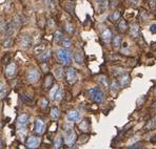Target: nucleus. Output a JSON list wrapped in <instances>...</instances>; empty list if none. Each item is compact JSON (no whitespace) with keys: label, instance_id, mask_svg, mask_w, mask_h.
Here are the masks:
<instances>
[{"label":"nucleus","instance_id":"f257e3e1","mask_svg":"<svg viewBox=\"0 0 156 149\" xmlns=\"http://www.w3.org/2000/svg\"><path fill=\"white\" fill-rule=\"evenodd\" d=\"M57 57L58 60L61 64L63 65H68V64L71 63L72 60V54L69 52L68 48H60V50H57Z\"/></svg>","mask_w":156,"mask_h":149},{"label":"nucleus","instance_id":"e433bc0d","mask_svg":"<svg viewBox=\"0 0 156 149\" xmlns=\"http://www.w3.org/2000/svg\"><path fill=\"white\" fill-rule=\"evenodd\" d=\"M66 30L68 32V33L72 34L73 32H74V26H73L71 23H68V24L66 25Z\"/></svg>","mask_w":156,"mask_h":149},{"label":"nucleus","instance_id":"49530a36","mask_svg":"<svg viewBox=\"0 0 156 149\" xmlns=\"http://www.w3.org/2000/svg\"><path fill=\"white\" fill-rule=\"evenodd\" d=\"M2 89H3V84L0 83V91H2Z\"/></svg>","mask_w":156,"mask_h":149},{"label":"nucleus","instance_id":"a878e982","mask_svg":"<svg viewBox=\"0 0 156 149\" xmlns=\"http://www.w3.org/2000/svg\"><path fill=\"white\" fill-rule=\"evenodd\" d=\"M61 44L63 45V47L64 48H70V47L72 46V41L70 40V39H68V38H63L62 39V41H61Z\"/></svg>","mask_w":156,"mask_h":149},{"label":"nucleus","instance_id":"473e14b6","mask_svg":"<svg viewBox=\"0 0 156 149\" xmlns=\"http://www.w3.org/2000/svg\"><path fill=\"white\" fill-rule=\"evenodd\" d=\"M61 145H62V139L59 137L55 140V143H54V148H61Z\"/></svg>","mask_w":156,"mask_h":149},{"label":"nucleus","instance_id":"ddd939ff","mask_svg":"<svg viewBox=\"0 0 156 149\" xmlns=\"http://www.w3.org/2000/svg\"><path fill=\"white\" fill-rule=\"evenodd\" d=\"M66 119L69 122H76L80 119V112L77 110H72L66 115Z\"/></svg>","mask_w":156,"mask_h":149},{"label":"nucleus","instance_id":"6e6552de","mask_svg":"<svg viewBox=\"0 0 156 149\" xmlns=\"http://www.w3.org/2000/svg\"><path fill=\"white\" fill-rule=\"evenodd\" d=\"M39 79V72H37L36 68H30L27 72V80L30 81L31 83H35L37 82Z\"/></svg>","mask_w":156,"mask_h":149},{"label":"nucleus","instance_id":"c85d7f7f","mask_svg":"<svg viewBox=\"0 0 156 149\" xmlns=\"http://www.w3.org/2000/svg\"><path fill=\"white\" fill-rule=\"evenodd\" d=\"M12 42H13L12 37H6V39L3 41V43H2V46L4 47V48H8V47H10L12 45Z\"/></svg>","mask_w":156,"mask_h":149},{"label":"nucleus","instance_id":"423d86ee","mask_svg":"<svg viewBox=\"0 0 156 149\" xmlns=\"http://www.w3.org/2000/svg\"><path fill=\"white\" fill-rule=\"evenodd\" d=\"M29 123V116L27 115H21L17 118V127L19 129H24Z\"/></svg>","mask_w":156,"mask_h":149},{"label":"nucleus","instance_id":"2f4dec72","mask_svg":"<svg viewBox=\"0 0 156 149\" xmlns=\"http://www.w3.org/2000/svg\"><path fill=\"white\" fill-rule=\"evenodd\" d=\"M109 8V1L108 0H102L101 2H100V11H104V10H107Z\"/></svg>","mask_w":156,"mask_h":149},{"label":"nucleus","instance_id":"4c0bfd02","mask_svg":"<svg viewBox=\"0 0 156 149\" xmlns=\"http://www.w3.org/2000/svg\"><path fill=\"white\" fill-rule=\"evenodd\" d=\"M123 72V69L122 68H117V67H115V68H113V74H115V76H118V74H121Z\"/></svg>","mask_w":156,"mask_h":149},{"label":"nucleus","instance_id":"dca6fc26","mask_svg":"<svg viewBox=\"0 0 156 149\" xmlns=\"http://www.w3.org/2000/svg\"><path fill=\"white\" fill-rule=\"evenodd\" d=\"M97 82H98L104 89L109 88V79H108L106 76H104V74H101V76H98V77H97Z\"/></svg>","mask_w":156,"mask_h":149},{"label":"nucleus","instance_id":"f03ea898","mask_svg":"<svg viewBox=\"0 0 156 149\" xmlns=\"http://www.w3.org/2000/svg\"><path fill=\"white\" fill-rule=\"evenodd\" d=\"M88 95L90 99L95 103H101L104 101V92L99 87H92L90 90L88 91Z\"/></svg>","mask_w":156,"mask_h":149},{"label":"nucleus","instance_id":"39448f33","mask_svg":"<svg viewBox=\"0 0 156 149\" xmlns=\"http://www.w3.org/2000/svg\"><path fill=\"white\" fill-rule=\"evenodd\" d=\"M39 144H40V139L38 137H30V138L27 139V147L30 149H34V148H37L39 146Z\"/></svg>","mask_w":156,"mask_h":149},{"label":"nucleus","instance_id":"aec40b11","mask_svg":"<svg viewBox=\"0 0 156 149\" xmlns=\"http://www.w3.org/2000/svg\"><path fill=\"white\" fill-rule=\"evenodd\" d=\"M79 129L83 132H88L89 129H90V124H89L88 120H83L79 124Z\"/></svg>","mask_w":156,"mask_h":149},{"label":"nucleus","instance_id":"a18cd8bd","mask_svg":"<svg viewBox=\"0 0 156 149\" xmlns=\"http://www.w3.org/2000/svg\"><path fill=\"white\" fill-rule=\"evenodd\" d=\"M4 96H6V94L3 92V94H0V100H2L3 98H4Z\"/></svg>","mask_w":156,"mask_h":149},{"label":"nucleus","instance_id":"2eb2a0df","mask_svg":"<svg viewBox=\"0 0 156 149\" xmlns=\"http://www.w3.org/2000/svg\"><path fill=\"white\" fill-rule=\"evenodd\" d=\"M130 34L133 38H138L140 37V28L138 24H132L131 28H130Z\"/></svg>","mask_w":156,"mask_h":149},{"label":"nucleus","instance_id":"de8ad7c7","mask_svg":"<svg viewBox=\"0 0 156 149\" xmlns=\"http://www.w3.org/2000/svg\"><path fill=\"white\" fill-rule=\"evenodd\" d=\"M153 123H154V127H155L156 126V117L153 119Z\"/></svg>","mask_w":156,"mask_h":149},{"label":"nucleus","instance_id":"72a5a7b5","mask_svg":"<svg viewBox=\"0 0 156 149\" xmlns=\"http://www.w3.org/2000/svg\"><path fill=\"white\" fill-rule=\"evenodd\" d=\"M58 86H54L51 90H50V97H51V100H54L55 99V95H56V91H57Z\"/></svg>","mask_w":156,"mask_h":149},{"label":"nucleus","instance_id":"58836bf2","mask_svg":"<svg viewBox=\"0 0 156 149\" xmlns=\"http://www.w3.org/2000/svg\"><path fill=\"white\" fill-rule=\"evenodd\" d=\"M149 6L152 10H156V0H149Z\"/></svg>","mask_w":156,"mask_h":149},{"label":"nucleus","instance_id":"f704fd0d","mask_svg":"<svg viewBox=\"0 0 156 149\" xmlns=\"http://www.w3.org/2000/svg\"><path fill=\"white\" fill-rule=\"evenodd\" d=\"M39 104H40L41 108H47L48 107V100L47 99H44V98H42V99L39 101Z\"/></svg>","mask_w":156,"mask_h":149},{"label":"nucleus","instance_id":"9b49d317","mask_svg":"<svg viewBox=\"0 0 156 149\" xmlns=\"http://www.w3.org/2000/svg\"><path fill=\"white\" fill-rule=\"evenodd\" d=\"M52 57V50H44V52H41L40 55L38 56V59L40 62H42V63H45L48 60H49L50 58Z\"/></svg>","mask_w":156,"mask_h":149},{"label":"nucleus","instance_id":"bb28decb","mask_svg":"<svg viewBox=\"0 0 156 149\" xmlns=\"http://www.w3.org/2000/svg\"><path fill=\"white\" fill-rule=\"evenodd\" d=\"M63 97V89L61 87L57 88V91H56V95H55V100H57V101H60Z\"/></svg>","mask_w":156,"mask_h":149},{"label":"nucleus","instance_id":"9d476101","mask_svg":"<svg viewBox=\"0 0 156 149\" xmlns=\"http://www.w3.org/2000/svg\"><path fill=\"white\" fill-rule=\"evenodd\" d=\"M19 43L22 48L27 50V48H29V47L31 46V44H32V39H31L30 36H27V35H23V36L20 37Z\"/></svg>","mask_w":156,"mask_h":149},{"label":"nucleus","instance_id":"b1692460","mask_svg":"<svg viewBox=\"0 0 156 149\" xmlns=\"http://www.w3.org/2000/svg\"><path fill=\"white\" fill-rule=\"evenodd\" d=\"M110 89H111L112 92H117L118 89H119V83H118V81L113 80L111 82V85H110Z\"/></svg>","mask_w":156,"mask_h":149},{"label":"nucleus","instance_id":"6ab92c4d","mask_svg":"<svg viewBox=\"0 0 156 149\" xmlns=\"http://www.w3.org/2000/svg\"><path fill=\"white\" fill-rule=\"evenodd\" d=\"M117 28H118V30H119L120 33H126L127 30H128V24H127V21H126V20L121 19L120 21L118 22Z\"/></svg>","mask_w":156,"mask_h":149},{"label":"nucleus","instance_id":"ea45409f","mask_svg":"<svg viewBox=\"0 0 156 149\" xmlns=\"http://www.w3.org/2000/svg\"><path fill=\"white\" fill-rule=\"evenodd\" d=\"M129 2L131 6H139V3H140V0H129Z\"/></svg>","mask_w":156,"mask_h":149},{"label":"nucleus","instance_id":"c756f323","mask_svg":"<svg viewBox=\"0 0 156 149\" xmlns=\"http://www.w3.org/2000/svg\"><path fill=\"white\" fill-rule=\"evenodd\" d=\"M8 23H6V21H2V22L0 23V34H6V30H8Z\"/></svg>","mask_w":156,"mask_h":149},{"label":"nucleus","instance_id":"7ed1b4c3","mask_svg":"<svg viewBox=\"0 0 156 149\" xmlns=\"http://www.w3.org/2000/svg\"><path fill=\"white\" fill-rule=\"evenodd\" d=\"M76 138H77V135L74 130L69 129L68 132L66 133V137H64V142H66V144L68 146H73L74 143L76 142Z\"/></svg>","mask_w":156,"mask_h":149},{"label":"nucleus","instance_id":"5701e85b","mask_svg":"<svg viewBox=\"0 0 156 149\" xmlns=\"http://www.w3.org/2000/svg\"><path fill=\"white\" fill-rule=\"evenodd\" d=\"M54 74H55V77L57 78V79H61V78L63 77V69H62V67H60V66L55 67Z\"/></svg>","mask_w":156,"mask_h":149},{"label":"nucleus","instance_id":"79ce46f5","mask_svg":"<svg viewBox=\"0 0 156 149\" xmlns=\"http://www.w3.org/2000/svg\"><path fill=\"white\" fill-rule=\"evenodd\" d=\"M49 24H50V26H52V28H53V26H54V21H53V19H50V21H49Z\"/></svg>","mask_w":156,"mask_h":149},{"label":"nucleus","instance_id":"a19ab883","mask_svg":"<svg viewBox=\"0 0 156 149\" xmlns=\"http://www.w3.org/2000/svg\"><path fill=\"white\" fill-rule=\"evenodd\" d=\"M150 32L152 34H156V24H152V25H151Z\"/></svg>","mask_w":156,"mask_h":149},{"label":"nucleus","instance_id":"8fccbe9b","mask_svg":"<svg viewBox=\"0 0 156 149\" xmlns=\"http://www.w3.org/2000/svg\"><path fill=\"white\" fill-rule=\"evenodd\" d=\"M154 95L156 96V88H155V90H154Z\"/></svg>","mask_w":156,"mask_h":149},{"label":"nucleus","instance_id":"412c9836","mask_svg":"<svg viewBox=\"0 0 156 149\" xmlns=\"http://www.w3.org/2000/svg\"><path fill=\"white\" fill-rule=\"evenodd\" d=\"M50 116L53 120H57L59 117H60V111L57 107H53L51 109V112H50Z\"/></svg>","mask_w":156,"mask_h":149},{"label":"nucleus","instance_id":"cd10ccee","mask_svg":"<svg viewBox=\"0 0 156 149\" xmlns=\"http://www.w3.org/2000/svg\"><path fill=\"white\" fill-rule=\"evenodd\" d=\"M74 58H75V61H76L77 63H82V62H83V56H82L81 52H75Z\"/></svg>","mask_w":156,"mask_h":149},{"label":"nucleus","instance_id":"20e7f679","mask_svg":"<svg viewBox=\"0 0 156 149\" xmlns=\"http://www.w3.org/2000/svg\"><path fill=\"white\" fill-rule=\"evenodd\" d=\"M34 130L37 135H42L45 131V123L42 120L37 119L35 121V126H34Z\"/></svg>","mask_w":156,"mask_h":149},{"label":"nucleus","instance_id":"c03bdc74","mask_svg":"<svg viewBox=\"0 0 156 149\" xmlns=\"http://www.w3.org/2000/svg\"><path fill=\"white\" fill-rule=\"evenodd\" d=\"M55 0H44V2L47 3V4H50V3H53Z\"/></svg>","mask_w":156,"mask_h":149},{"label":"nucleus","instance_id":"c9c22d12","mask_svg":"<svg viewBox=\"0 0 156 149\" xmlns=\"http://www.w3.org/2000/svg\"><path fill=\"white\" fill-rule=\"evenodd\" d=\"M129 149H137V148H143V144L141 143H135V144H132L130 146H128Z\"/></svg>","mask_w":156,"mask_h":149},{"label":"nucleus","instance_id":"a211bd4d","mask_svg":"<svg viewBox=\"0 0 156 149\" xmlns=\"http://www.w3.org/2000/svg\"><path fill=\"white\" fill-rule=\"evenodd\" d=\"M53 82H54V79H53L52 76L51 74H47L45 78H44V82H43L44 88H50L53 85Z\"/></svg>","mask_w":156,"mask_h":149},{"label":"nucleus","instance_id":"4468645a","mask_svg":"<svg viewBox=\"0 0 156 149\" xmlns=\"http://www.w3.org/2000/svg\"><path fill=\"white\" fill-rule=\"evenodd\" d=\"M112 32L109 28H106L101 33V40L104 43H110V41L112 40Z\"/></svg>","mask_w":156,"mask_h":149},{"label":"nucleus","instance_id":"09e8293b","mask_svg":"<svg viewBox=\"0 0 156 149\" xmlns=\"http://www.w3.org/2000/svg\"><path fill=\"white\" fill-rule=\"evenodd\" d=\"M0 148H2V141H1V138H0Z\"/></svg>","mask_w":156,"mask_h":149},{"label":"nucleus","instance_id":"7c9ffc66","mask_svg":"<svg viewBox=\"0 0 156 149\" xmlns=\"http://www.w3.org/2000/svg\"><path fill=\"white\" fill-rule=\"evenodd\" d=\"M20 98H21L22 102L25 103V104H31V103H32V99H31L30 97H27V95L22 94L21 96H20Z\"/></svg>","mask_w":156,"mask_h":149},{"label":"nucleus","instance_id":"f8f14e48","mask_svg":"<svg viewBox=\"0 0 156 149\" xmlns=\"http://www.w3.org/2000/svg\"><path fill=\"white\" fill-rule=\"evenodd\" d=\"M16 70H17L16 63H15V62H12V63H10L8 66H6V77H13V76H15V74H16Z\"/></svg>","mask_w":156,"mask_h":149},{"label":"nucleus","instance_id":"37998d69","mask_svg":"<svg viewBox=\"0 0 156 149\" xmlns=\"http://www.w3.org/2000/svg\"><path fill=\"white\" fill-rule=\"evenodd\" d=\"M151 142H152V143H156V135L152 137V139H151Z\"/></svg>","mask_w":156,"mask_h":149},{"label":"nucleus","instance_id":"4be33fe9","mask_svg":"<svg viewBox=\"0 0 156 149\" xmlns=\"http://www.w3.org/2000/svg\"><path fill=\"white\" fill-rule=\"evenodd\" d=\"M54 39H55V42L56 43H61L63 39V34L61 30H56L54 34Z\"/></svg>","mask_w":156,"mask_h":149},{"label":"nucleus","instance_id":"1a4fd4ad","mask_svg":"<svg viewBox=\"0 0 156 149\" xmlns=\"http://www.w3.org/2000/svg\"><path fill=\"white\" fill-rule=\"evenodd\" d=\"M76 79H77L76 69L73 68V67L68 68V70H66V81L72 84V83H74L75 81H76Z\"/></svg>","mask_w":156,"mask_h":149},{"label":"nucleus","instance_id":"f3484780","mask_svg":"<svg viewBox=\"0 0 156 149\" xmlns=\"http://www.w3.org/2000/svg\"><path fill=\"white\" fill-rule=\"evenodd\" d=\"M121 13L119 11H114L112 14H110L109 16V20L111 22H117L118 20L120 19Z\"/></svg>","mask_w":156,"mask_h":149},{"label":"nucleus","instance_id":"0eeeda50","mask_svg":"<svg viewBox=\"0 0 156 149\" xmlns=\"http://www.w3.org/2000/svg\"><path fill=\"white\" fill-rule=\"evenodd\" d=\"M130 82H131V77H130V74H122L118 78V83H119V86H120V87H127V86H129Z\"/></svg>","mask_w":156,"mask_h":149},{"label":"nucleus","instance_id":"393cba45","mask_svg":"<svg viewBox=\"0 0 156 149\" xmlns=\"http://www.w3.org/2000/svg\"><path fill=\"white\" fill-rule=\"evenodd\" d=\"M121 45V38L120 36H115L113 38V46L115 48H119V46Z\"/></svg>","mask_w":156,"mask_h":149}]
</instances>
